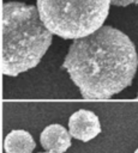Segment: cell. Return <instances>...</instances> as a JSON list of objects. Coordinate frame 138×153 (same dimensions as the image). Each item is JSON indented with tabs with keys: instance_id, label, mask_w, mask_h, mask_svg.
<instances>
[{
	"instance_id": "cell-1",
	"label": "cell",
	"mask_w": 138,
	"mask_h": 153,
	"mask_svg": "<svg viewBox=\"0 0 138 153\" xmlns=\"http://www.w3.org/2000/svg\"><path fill=\"white\" fill-rule=\"evenodd\" d=\"M85 99H108L132 84L138 68L133 42L122 31L103 25L74 39L62 62Z\"/></svg>"
},
{
	"instance_id": "cell-2",
	"label": "cell",
	"mask_w": 138,
	"mask_h": 153,
	"mask_svg": "<svg viewBox=\"0 0 138 153\" xmlns=\"http://www.w3.org/2000/svg\"><path fill=\"white\" fill-rule=\"evenodd\" d=\"M53 41L36 6L10 1L2 6V57L5 75L17 76L36 67Z\"/></svg>"
},
{
	"instance_id": "cell-3",
	"label": "cell",
	"mask_w": 138,
	"mask_h": 153,
	"mask_svg": "<svg viewBox=\"0 0 138 153\" xmlns=\"http://www.w3.org/2000/svg\"><path fill=\"white\" fill-rule=\"evenodd\" d=\"M112 0H36L44 26L64 39L84 38L103 26Z\"/></svg>"
},
{
	"instance_id": "cell-4",
	"label": "cell",
	"mask_w": 138,
	"mask_h": 153,
	"mask_svg": "<svg viewBox=\"0 0 138 153\" xmlns=\"http://www.w3.org/2000/svg\"><path fill=\"white\" fill-rule=\"evenodd\" d=\"M68 131L72 137L88 142L101 133V123L94 111L80 109L71 115L68 120Z\"/></svg>"
},
{
	"instance_id": "cell-5",
	"label": "cell",
	"mask_w": 138,
	"mask_h": 153,
	"mask_svg": "<svg viewBox=\"0 0 138 153\" xmlns=\"http://www.w3.org/2000/svg\"><path fill=\"white\" fill-rule=\"evenodd\" d=\"M71 134L61 124H49L47 126L41 135L40 142L46 151L64 153L71 147Z\"/></svg>"
},
{
	"instance_id": "cell-6",
	"label": "cell",
	"mask_w": 138,
	"mask_h": 153,
	"mask_svg": "<svg viewBox=\"0 0 138 153\" xmlns=\"http://www.w3.org/2000/svg\"><path fill=\"white\" fill-rule=\"evenodd\" d=\"M36 143L32 135L24 129L10 131L4 141L5 153H32Z\"/></svg>"
},
{
	"instance_id": "cell-7",
	"label": "cell",
	"mask_w": 138,
	"mask_h": 153,
	"mask_svg": "<svg viewBox=\"0 0 138 153\" xmlns=\"http://www.w3.org/2000/svg\"><path fill=\"white\" fill-rule=\"evenodd\" d=\"M137 5L138 4V0H112V5H115V6H121V7H125V6H128V5Z\"/></svg>"
},
{
	"instance_id": "cell-8",
	"label": "cell",
	"mask_w": 138,
	"mask_h": 153,
	"mask_svg": "<svg viewBox=\"0 0 138 153\" xmlns=\"http://www.w3.org/2000/svg\"><path fill=\"white\" fill-rule=\"evenodd\" d=\"M41 153H55V152H50V151H47V152H41Z\"/></svg>"
},
{
	"instance_id": "cell-9",
	"label": "cell",
	"mask_w": 138,
	"mask_h": 153,
	"mask_svg": "<svg viewBox=\"0 0 138 153\" xmlns=\"http://www.w3.org/2000/svg\"><path fill=\"white\" fill-rule=\"evenodd\" d=\"M134 153H138V148H137V149H136V151H134Z\"/></svg>"
},
{
	"instance_id": "cell-10",
	"label": "cell",
	"mask_w": 138,
	"mask_h": 153,
	"mask_svg": "<svg viewBox=\"0 0 138 153\" xmlns=\"http://www.w3.org/2000/svg\"><path fill=\"white\" fill-rule=\"evenodd\" d=\"M137 98H138V93H137Z\"/></svg>"
}]
</instances>
